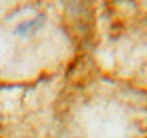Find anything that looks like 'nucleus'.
Here are the masks:
<instances>
[]
</instances>
